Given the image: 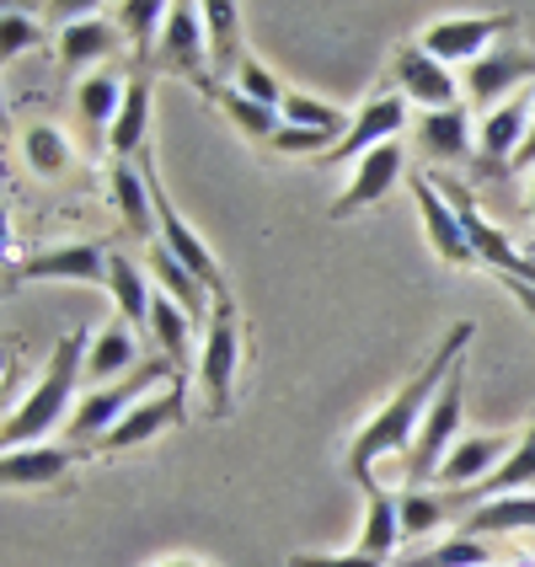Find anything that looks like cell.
Wrapping results in <instances>:
<instances>
[{
    "mask_svg": "<svg viewBox=\"0 0 535 567\" xmlns=\"http://www.w3.org/2000/svg\"><path fill=\"white\" fill-rule=\"evenodd\" d=\"M472 338H476V321H455L440 343H434L429 364H418V370L397 385V396H391L380 412H370V423L348 440V476H353L364 493L380 487L375 466L385 455H408V444L418 440V429H423V412L434 408V396H440V385L450 380V370L466 359Z\"/></svg>",
    "mask_w": 535,
    "mask_h": 567,
    "instance_id": "obj_1",
    "label": "cell"
},
{
    "mask_svg": "<svg viewBox=\"0 0 535 567\" xmlns=\"http://www.w3.org/2000/svg\"><path fill=\"white\" fill-rule=\"evenodd\" d=\"M86 348H92V332L86 327H75V332H64L54 353H49V364H43V375L32 385L28 396L11 408L6 417V450H22V444H43L49 429H60L64 412H75V385L86 380Z\"/></svg>",
    "mask_w": 535,
    "mask_h": 567,
    "instance_id": "obj_2",
    "label": "cell"
},
{
    "mask_svg": "<svg viewBox=\"0 0 535 567\" xmlns=\"http://www.w3.org/2000/svg\"><path fill=\"white\" fill-rule=\"evenodd\" d=\"M172 380H188L172 370V359H161L151 353L140 370H128L124 380H107V385H92L86 396H81V408L70 412V423H64V434L75 450H96V444L107 440L119 423H124L128 412L140 408L145 396H156V385H172Z\"/></svg>",
    "mask_w": 535,
    "mask_h": 567,
    "instance_id": "obj_3",
    "label": "cell"
},
{
    "mask_svg": "<svg viewBox=\"0 0 535 567\" xmlns=\"http://www.w3.org/2000/svg\"><path fill=\"white\" fill-rule=\"evenodd\" d=\"M434 188H440L444 198H450V209L461 215V225H466V241H472L476 262H482V268H493V274L508 284V295H514V300H519V306L535 316V257L519 252V247L508 241L504 230H498V225H493L487 215H482V209H476V193L466 188V183H455V177L444 172V177H434Z\"/></svg>",
    "mask_w": 535,
    "mask_h": 567,
    "instance_id": "obj_4",
    "label": "cell"
},
{
    "mask_svg": "<svg viewBox=\"0 0 535 567\" xmlns=\"http://www.w3.org/2000/svg\"><path fill=\"white\" fill-rule=\"evenodd\" d=\"M461 417H466V359L450 370V380H444L440 396H434V408L423 412L418 440H412L408 455H402V476H408V487H423V482H434V476H440L444 455L461 444Z\"/></svg>",
    "mask_w": 535,
    "mask_h": 567,
    "instance_id": "obj_5",
    "label": "cell"
},
{
    "mask_svg": "<svg viewBox=\"0 0 535 567\" xmlns=\"http://www.w3.org/2000/svg\"><path fill=\"white\" fill-rule=\"evenodd\" d=\"M236 380H241V311L225 295L215 300V316L204 327V353H198V385H204L209 417L236 412Z\"/></svg>",
    "mask_w": 535,
    "mask_h": 567,
    "instance_id": "obj_6",
    "label": "cell"
},
{
    "mask_svg": "<svg viewBox=\"0 0 535 567\" xmlns=\"http://www.w3.org/2000/svg\"><path fill=\"white\" fill-rule=\"evenodd\" d=\"M519 28V11H472V17H440L418 38L440 64H476Z\"/></svg>",
    "mask_w": 535,
    "mask_h": 567,
    "instance_id": "obj_7",
    "label": "cell"
},
{
    "mask_svg": "<svg viewBox=\"0 0 535 567\" xmlns=\"http://www.w3.org/2000/svg\"><path fill=\"white\" fill-rule=\"evenodd\" d=\"M151 64H156V70H172V75H188L193 86H209V81H215L204 6H188V0H172V6H166V28H161L156 60Z\"/></svg>",
    "mask_w": 535,
    "mask_h": 567,
    "instance_id": "obj_8",
    "label": "cell"
},
{
    "mask_svg": "<svg viewBox=\"0 0 535 567\" xmlns=\"http://www.w3.org/2000/svg\"><path fill=\"white\" fill-rule=\"evenodd\" d=\"M107 247L96 236H81V241H64V247H43V252L22 257L6 268V284H38V279H64V284H96L107 289Z\"/></svg>",
    "mask_w": 535,
    "mask_h": 567,
    "instance_id": "obj_9",
    "label": "cell"
},
{
    "mask_svg": "<svg viewBox=\"0 0 535 567\" xmlns=\"http://www.w3.org/2000/svg\"><path fill=\"white\" fill-rule=\"evenodd\" d=\"M525 81H535V54L504 38L498 49H487L476 64H466V107L472 113H493V107H504L508 96L525 92Z\"/></svg>",
    "mask_w": 535,
    "mask_h": 567,
    "instance_id": "obj_10",
    "label": "cell"
},
{
    "mask_svg": "<svg viewBox=\"0 0 535 567\" xmlns=\"http://www.w3.org/2000/svg\"><path fill=\"white\" fill-rule=\"evenodd\" d=\"M183 423H188V380H172L166 391L145 396L140 408L128 412L124 423H119L107 440L96 444L92 455H124V450H140V444L161 440L166 429H183Z\"/></svg>",
    "mask_w": 535,
    "mask_h": 567,
    "instance_id": "obj_11",
    "label": "cell"
},
{
    "mask_svg": "<svg viewBox=\"0 0 535 567\" xmlns=\"http://www.w3.org/2000/svg\"><path fill=\"white\" fill-rule=\"evenodd\" d=\"M391 75H397V96L418 102L423 113L461 107V81H455V70L434 60L423 43H402L397 60H391Z\"/></svg>",
    "mask_w": 535,
    "mask_h": 567,
    "instance_id": "obj_12",
    "label": "cell"
},
{
    "mask_svg": "<svg viewBox=\"0 0 535 567\" xmlns=\"http://www.w3.org/2000/svg\"><path fill=\"white\" fill-rule=\"evenodd\" d=\"M408 188H412V198H418L423 236H429L434 257H440V262H450V268H482V262H476V252H472V241H466V225H461V215L450 209V198L434 188V177H429V172H412Z\"/></svg>",
    "mask_w": 535,
    "mask_h": 567,
    "instance_id": "obj_13",
    "label": "cell"
},
{
    "mask_svg": "<svg viewBox=\"0 0 535 567\" xmlns=\"http://www.w3.org/2000/svg\"><path fill=\"white\" fill-rule=\"evenodd\" d=\"M531 113H535V92H519L482 118V128H476V166H482V177L514 172V156H519V145H525Z\"/></svg>",
    "mask_w": 535,
    "mask_h": 567,
    "instance_id": "obj_14",
    "label": "cell"
},
{
    "mask_svg": "<svg viewBox=\"0 0 535 567\" xmlns=\"http://www.w3.org/2000/svg\"><path fill=\"white\" fill-rule=\"evenodd\" d=\"M402 128H408V96H397V92L370 96V102L353 113V128L338 140V151L327 156V166H338V161H364L375 145H391Z\"/></svg>",
    "mask_w": 535,
    "mask_h": 567,
    "instance_id": "obj_15",
    "label": "cell"
},
{
    "mask_svg": "<svg viewBox=\"0 0 535 567\" xmlns=\"http://www.w3.org/2000/svg\"><path fill=\"white\" fill-rule=\"evenodd\" d=\"M81 461H92V450H75V444H22V450H6L0 482L6 487H60V482H70V472Z\"/></svg>",
    "mask_w": 535,
    "mask_h": 567,
    "instance_id": "obj_16",
    "label": "cell"
},
{
    "mask_svg": "<svg viewBox=\"0 0 535 567\" xmlns=\"http://www.w3.org/2000/svg\"><path fill=\"white\" fill-rule=\"evenodd\" d=\"M397 177H402V145L391 140V145H375L364 161H353V177H348V188L332 198V220H348V215H359V209H370L380 204L385 193L397 188Z\"/></svg>",
    "mask_w": 535,
    "mask_h": 567,
    "instance_id": "obj_17",
    "label": "cell"
},
{
    "mask_svg": "<svg viewBox=\"0 0 535 567\" xmlns=\"http://www.w3.org/2000/svg\"><path fill=\"white\" fill-rule=\"evenodd\" d=\"M508 450H514L508 434H466V440L444 455V466H440L434 482H440L444 493H472V487H482L487 476L504 466Z\"/></svg>",
    "mask_w": 535,
    "mask_h": 567,
    "instance_id": "obj_18",
    "label": "cell"
},
{
    "mask_svg": "<svg viewBox=\"0 0 535 567\" xmlns=\"http://www.w3.org/2000/svg\"><path fill=\"white\" fill-rule=\"evenodd\" d=\"M412 145L418 156L434 161V166H455V161L476 156V128H472V107H444V113H423L412 124Z\"/></svg>",
    "mask_w": 535,
    "mask_h": 567,
    "instance_id": "obj_19",
    "label": "cell"
},
{
    "mask_svg": "<svg viewBox=\"0 0 535 567\" xmlns=\"http://www.w3.org/2000/svg\"><path fill=\"white\" fill-rule=\"evenodd\" d=\"M151 92H156V70L151 64H134L128 75V92H124V107L113 118V161H140L145 156V140H151Z\"/></svg>",
    "mask_w": 535,
    "mask_h": 567,
    "instance_id": "obj_20",
    "label": "cell"
},
{
    "mask_svg": "<svg viewBox=\"0 0 535 567\" xmlns=\"http://www.w3.org/2000/svg\"><path fill=\"white\" fill-rule=\"evenodd\" d=\"M124 92H128V81L119 70H92V75H81V86H75V118L86 128L92 151L107 145L113 118H119V107H124Z\"/></svg>",
    "mask_w": 535,
    "mask_h": 567,
    "instance_id": "obj_21",
    "label": "cell"
},
{
    "mask_svg": "<svg viewBox=\"0 0 535 567\" xmlns=\"http://www.w3.org/2000/svg\"><path fill=\"white\" fill-rule=\"evenodd\" d=\"M107 188H113V209H119L124 230L151 247V241H156V204H151L145 166H140V161H113V166H107Z\"/></svg>",
    "mask_w": 535,
    "mask_h": 567,
    "instance_id": "obj_22",
    "label": "cell"
},
{
    "mask_svg": "<svg viewBox=\"0 0 535 567\" xmlns=\"http://www.w3.org/2000/svg\"><path fill=\"white\" fill-rule=\"evenodd\" d=\"M241 6H230V0H209L204 6V28H209V70H215V81H236V70L253 60L247 54V32H241Z\"/></svg>",
    "mask_w": 535,
    "mask_h": 567,
    "instance_id": "obj_23",
    "label": "cell"
},
{
    "mask_svg": "<svg viewBox=\"0 0 535 567\" xmlns=\"http://www.w3.org/2000/svg\"><path fill=\"white\" fill-rule=\"evenodd\" d=\"M461 536H535V493H508V498H482L461 519Z\"/></svg>",
    "mask_w": 535,
    "mask_h": 567,
    "instance_id": "obj_24",
    "label": "cell"
},
{
    "mask_svg": "<svg viewBox=\"0 0 535 567\" xmlns=\"http://www.w3.org/2000/svg\"><path fill=\"white\" fill-rule=\"evenodd\" d=\"M119 22L113 17H75L60 28V64L64 70H86V64H107V54L119 49Z\"/></svg>",
    "mask_w": 535,
    "mask_h": 567,
    "instance_id": "obj_25",
    "label": "cell"
},
{
    "mask_svg": "<svg viewBox=\"0 0 535 567\" xmlns=\"http://www.w3.org/2000/svg\"><path fill=\"white\" fill-rule=\"evenodd\" d=\"M198 92L209 96V102H215V107H220L225 118L241 128L253 145H274V140H279V128H284V113H279V107H263V102L241 96L236 86H225V81H209V86H198Z\"/></svg>",
    "mask_w": 535,
    "mask_h": 567,
    "instance_id": "obj_26",
    "label": "cell"
},
{
    "mask_svg": "<svg viewBox=\"0 0 535 567\" xmlns=\"http://www.w3.org/2000/svg\"><path fill=\"white\" fill-rule=\"evenodd\" d=\"M128 370H140V338L134 327H96L92 348H86V380L107 385V380H124Z\"/></svg>",
    "mask_w": 535,
    "mask_h": 567,
    "instance_id": "obj_27",
    "label": "cell"
},
{
    "mask_svg": "<svg viewBox=\"0 0 535 567\" xmlns=\"http://www.w3.org/2000/svg\"><path fill=\"white\" fill-rule=\"evenodd\" d=\"M151 279H156L161 295H172V300H177V306H183L193 321H209V316H215V295H209V289H204L198 279H193L188 268H183L177 257L166 252L161 241H151Z\"/></svg>",
    "mask_w": 535,
    "mask_h": 567,
    "instance_id": "obj_28",
    "label": "cell"
},
{
    "mask_svg": "<svg viewBox=\"0 0 535 567\" xmlns=\"http://www.w3.org/2000/svg\"><path fill=\"white\" fill-rule=\"evenodd\" d=\"M151 338H156L161 359H172V370L188 375L193 370V316L183 311L172 295H161V289H156V306H151Z\"/></svg>",
    "mask_w": 535,
    "mask_h": 567,
    "instance_id": "obj_29",
    "label": "cell"
},
{
    "mask_svg": "<svg viewBox=\"0 0 535 567\" xmlns=\"http://www.w3.org/2000/svg\"><path fill=\"white\" fill-rule=\"evenodd\" d=\"M107 295L119 300V311H124L128 327H151V306H156V284L145 279L124 252L107 257Z\"/></svg>",
    "mask_w": 535,
    "mask_h": 567,
    "instance_id": "obj_30",
    "label": "cell"
},
{
    "mask_svg": "<svg viewBox=\"0 0 535 567\" xmlns=\"http://www.w3.org/2000/svg\"><path fill=\"white\" fill-rule=\"evenodd\" d=\"M397 540H402V514H397V493H385V487H370V493H364V530H359V551L385 563V557L397 551Z\"/></svg>",
    "mask_w": 535,
    "mask_h": 567,
    "instance_id": "obj_31",
    "label": "cell"
},
{
    "mask_svg": "<svg viewBox=\"0 0 535 567\" xmlns=\"http://www.w3.org/2000/svg\"><path fill=\"white\" fill-rule=\"evenodd\" d=\"M397 514H402V540H423L455 519L450 493H429V487H402L397 493Z\"/></svg>",
    "mask_w": 535,
    "mask_h": 567,
    "instance_id": "obj_32",
    "label": "cell"
},
{
    "mask_svg": "<svg viewBox=\"0 0 535 567\" xmlns=\"http://www.w3.org/2000/svg\"><path fill=\"white\" fill-rule=\"evenodd\" d=\"M482 498H508V493H535V423L514 440V450H508V461L498 466V472L487 476L482 487H476Z\"/></svg>",
    "mask_w": 535,
    "mask_h": 567,
    "instance_id": "obj_33",
    "label": "cell"
},
{
    "mask_svg": "<svg viewBox=\"0 0 535 567\" xmlns=\"http://www.w3.org/2000/svg\"><path fill=\"white\" fill-rule=\"evenodd\" d=\"M279 113L289 128H321V134H338V140L353 128V113H343L338 102H321L311 92H284Z\"/></svg>",
    "mask_w": 535,
    "mask_h": 567,
    "instance_id": "obj_34",
    "label": "cell"
},
{
    "mask_svg": "<svg viewBox=\"0 0 535 567\" xmlns=\"http://www.w3.org/2000/svg\"><path fill=\"white\" fill-rule=\"evenodd\" d=\"M107 17H113V22H119V32L134 43L140 64L156 60V54H151V38L161 43V28H166V6H161V0H124V6H113Z\"/></svg>",
    "mask_w": 535,
    "mask_h": 567,
    "instance_id": "obj_35",
    "label": "cell"
},
{
    "mask_svg": "<svg viewBox=\"0 0 535 567\" xmlns=\"http://www.w3.org/2000/svg\"><path fill=\"white\" fill-rule=\"evenodd\" d=\"M397 567H493V551H487V540L476 536H455L450 540H434L429 551H418V557H402Z\"/></svg>",
    "mask_w": 535,
    "mask_h": 567,
    "instance_id": "obj_36",
    "label": "cell"
},
{
    "mask_svg": "<svg viewBox=\"0 0 535 567\" xmlns=\"http://www.w3.org/2000/svg\"><path fill=\"white\" fill-rule=\"evenodd\" d=\"M22 156L38 177H64L70 172V140H64L54 124H32L22 134Z\"/></svg>",
    "mask_w": 535,
    "mask_h": 567,
    "instance_id": "obj_37",
    "label": "cell"
},
{
    "mask_svg": "<svg viewBox=\"0 0 535 567\" xmlns=\"http://www.w3.org/2000/svg\"><path fill=\"white\" fill-rule=\"evenodd\" d=\"M230 86H236L241 96H253V102H263V107H279L284 92H289V86L279 81V75H274L268 64L257 60V54H253L247 64H241V70H236V81H230Z\"/></svg>",
    "mask_w": 535,
    "mask_h": 567,
    "instance_id": "obj_38",
    "label": "cell"
},
{
    "mask_svg": "<svg viewBox=\"0 0 535 567\" xmlns=\"http://www.w3.org/2000/svg\"><path fill=\"white\" fill-rule=\"evenodd\" d=\"M268 151H274V156H316V151H321V161H327L332 151H338V134H321V128H289V124H284L279 140H274Z\"/></svg>",
    "mask_w": 535,
    "mask_h": 567,
    "instance_id": "obj_39",
    "label": "cell"
},
{
    "mask_svg": "<svg viewBox=\"0 0 535 567\" xmlns=\"http://www.w3.org/2000/svg\"><path fill=\"white\" fill-rule=\"evenodd\" d=\"M0 38H6V60H17L22 49H38V43H43V28L32 22L28 11L6 6V11H0Z\"/></svg>",
    "mask_w": 535,
    "mask_h": 567,
    "instance_id": "obj_40",
    "label": "cell"
},
{
    "mask_svg": "<svg viewBox=\"0 0 535 567\" xmlns=\"http://www.w3.org/2000/svg\"><path fill=\"white\" fill-rule=\"evenodd\" d=\"M289 567H385L380 557H364L359 546L353 551H295Z\"/></svg>",
    "mask_w": 535,
    "mask_h": 567,
    "instance_id": "obj_41",
    "label": "cell"
},
{
    "mask_svg": "<svg viewBox=\"0 0 535 567\" xmlns=\"http://www.w3.org/2000/svg\"><path fill=\"white\" fill-rule=\"evenodd\" d=\"M514 172H535V113H531V128H525V145L514 156Z\"/></svg>",
    "mask_w": 535,
    "mask_h": 567,
    "instance_id": "obj_42",
    "label": "cell"
},
{
    "mask_svg": "<svg viewBox=\"0 0 535 567\" xmlns=\"http://www.w3.org/2000/svg\"><path fill=\"white\" fill-rule=\"evenodd\" d=\"M156 567H209V563H193V557H172V563H156Z\"/></svg>",
    "mask_w": 535,
    "mask_h": 567,
    "instance_id": "obj_43",
    "label": "cell"
},
{
    "mask_svg": "<svg viewBox=\"0 0 535 567\" xmlns=\"http://www.w3.org/2000/svg\"><path fill=\"white\" fill-rule=\"evenodd\" d=\"M531 220H535V172H531ZM531 247H535V241H531Z\"/></svg>",
    "mask_w": 535,
    "mask_h": 567,
    "instance_id": "obj_44",
    "label": "cell"
}]
</instances>
